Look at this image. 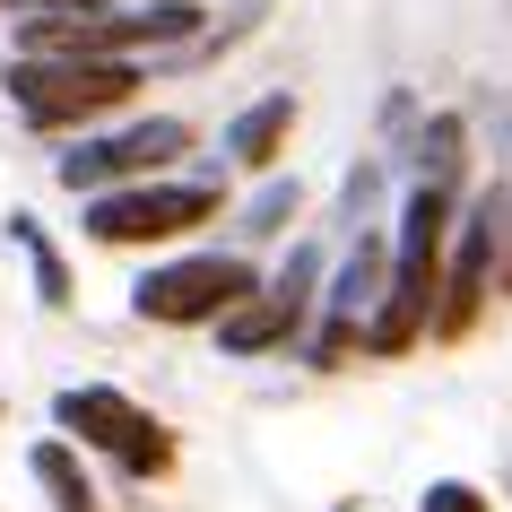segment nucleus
Instances as JSON below:
<instances>
[{"mask_svg": "<svg viewBox=\"0 0 512 512\" xmlns=\"http://www.w3.org/2000/svg\"><path fill=\"white\" fill-rule=\"evenodd\" d=\"M27 469H35V486L53 495V512H96V486H87V469H79L70 443H35Z\"/></svg>", "mask_w": 512, "mask_h": 512, "instance_id": "9d476101", "label": "nucleus"}, {"mask_svg": "<svg viewBox=\"0 0 512 512\" xmlns=\"http://www.w3.org/2000/svg\"><path fill=\"white\" fill-rule=\"evenodd\" d=\"M139 70L131 61H9V105L27 113L35 131H70V122H96V113L131 105Z\"/></svg>", "mask_w": 512, "mask_h": 512, "instance_id": "f03ea898", "label": "nucleus"}, {"mask_svg": "<svg viewBox=\"0 0 512 512\" xmlns=\"http://www.w3.org/2000/svg\"><path fill=\"white\" fill-rule=\"evenodd\" d=\"M287 131H296V96H261V105H243L235 122H226V157L252 165V174H270L278 148H287Z\"/></svg>", "mask_w": 512, "mask_h": 512, "instance_id": "6e6552de", "label": "nucleus"}, {"mask_svg": "<svg viewBox=\"0 0 512 512\" xmlns=\"http://www.w3.org/2000/svg\"><path fill=\"white\" fill-rule=\"evenodd\" d=\"M0 9H35V18H70V9H122V0H0Z\"/></svg>", "mask_w": 512, "mask_h": 512, "instance_id": "2eb2a0df", "label": "nucleus"}, {"mask_svg": "<svg viewBox=\"0 0 512 512\" xmlns=\"http://www.w3.org/2000/svg\"><path fill=\"white\" fill-rule=\"evenodd\" d=\"M296 330H304V322H296V313H287L278 296H252V304H235V313L217 322V348H235V356H261V348H287Z\"/></svg>", "mask_w": 512, "mask_h": 512, "instance_id": "1a4fd4ad", "label": "nucleus"}, {"mask_svg": "<svg viewBox=\"0 0 512 512\" xmlns=\"http://www.w3.org/2000/svg\"><path fill=\"white\" fill-rule=\"evenodd\" d=\"M261 296V278H252V261H235V252H191V261H165V270H148L131 287L139 322H226L235 304Z\"/></svg>", "mask_w": 512, "mask_h": 512, "instance_id": "7ed1b4c3", "label": "nucleus"}, {"mask_svg": "<svg viewBox=\"0 0 512 512\" xmlns=\"http://www.w3.org/2000/svg\"><path fill=\"white\" fill-rule=\"evenodd\" d=\"M495 243H504V191H486L478 209L452 226V270H443V313H434V339H460L486 304V270H495Z\"/></svg>", "mask_w": 512, "mask_h": 512, "instance_id": "0eeeda50", "label": "nucleus"}, {"mask_svg": "<svg viewBox=\"0 0 512 512\" xmlns=\"http://www.w3.org/2000/svg\"><path fill=\"white\" fill-rule=\"evenodd\" d=\"M53 417H61V434H79V443H105L131 478H157L165 460H174V443H165V426L148 417L139 400H122V391H105V382H70L53 400Z\"/></svg>", "mask_w": 512, "mask_h": 512, "instance_id": "39448f33", "label": "nucleus"}, {"mask_svg": "<svg viewBox=\"0 0 512 512\" xmlns=\"http://www.w3.org/2000/svg\"><path fill=\"white\" fill-rule=\"evenodd\" d=\"M200 35V0H148V9H70V18H27L18 53L27 61H131L139 44H183Z\"/></svg>", "mask_w": 512, "mask_h": 512, "instance_id": "f257e3e1", "label": "nucleus"}, {"mask_svg": "<svg viewBox=\"0 0 512 512\" xmlns=\"http://www.w3.org/2000/svg\"><path fill=\"white\" fill-rule=\"evenodd\" d=\"M217 217V183H122L87 200V235L96 243H174Z\"/></svg>", "mask_w": 512, "mask_h": 512, "instance_id": "20e7f679", "label": "nucleus"}, {"mask_svg": "<svg viewBox=\"0 0 512 512\" xmlns=\"http://www.w3.org/2000/svg\"><path fill=\"white\" fill-rule=\"evenodd\" d=\"M191 148V122H174V113H157V122H131V131H113V139H79L70 157L53 165L61 191H87V200H105L113 183H148L165 157H183Z\"/></svg>", "mask_w": 512, "mask_h": 512, "instance_id": "423d86ee", "label": "nucleus"}, {"mask_svg": "<svg viewBox=\"0 0 512 512\" xmlns=\"http://www.w3.org/2000/svg\"><path fill=\"white\" fill-rule=\"evenodd\" d=\"M417 183L426 191H452L460 183V113H434L426 139H417Z\"/></svg>", "mask_w": 512, "mask_h": 512, "instance_id": "f8f14e48", "label": "nucleus"}, {"mask_svg": "<svg viewBox=\"0 0 512 512\" xmlns=\"http://www.w3.org/2000/svg\"><path fill=\"white\" fill-rule=\"evenodd\" d=\"M9 243L35 261V296H44V304H70V270H61V252L44 243V226H35L27 209H9Z\"/></svg>", "mask_w": 512, "mask_h": 512, "instance_id": "9b49d317", "label": "nucleus"}, {"mask_svg": "<svg viewBox=\"0 0 512 512\" xmlns=\"http://www.w3.org/2000/svg\"><path fill=\"white\" fill-rule=\"evenodd\" d=\"M287 217H296V183H270L252 209H243V235H278Z\"/></svg>", "mask_w": 512, "mask_h": 512, "instance_id": "ddd939ff", "label": "nucleus"}, {"mask_svg": "<svg viewBox=\"0 0 512 512\" xmlns=\"http://www.w3.org/2000/svg\"><path fill=\"white\" fill-rule=\"evenodd\" d=\"M426 512H495V504H486L478 486H460V478H434L426 486Z\"/></svg>", "mask_w": 512, "mask_h": 512, "instance_id": "4468645a", "label": "nucleus"}]
</instances>
